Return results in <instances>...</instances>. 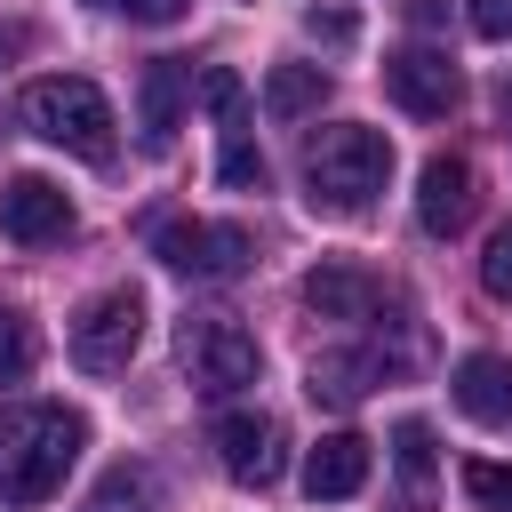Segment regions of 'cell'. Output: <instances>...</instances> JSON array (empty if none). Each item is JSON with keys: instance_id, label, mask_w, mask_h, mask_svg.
Instances as JSON below:
<instances>
[{"instance_id": "cb8c5ba5", "label": "cell", "mask_w": 512, "mask_h": 512, "mask_svg": "<svg viewBox=\"0 0 512 512\" xmlns=\"http://www.w3.org/2000/svg\"><path fill=\"white\" fill-rule=\"evenodd\" d=\"M112 8H128L136 24H176V16L192 8V0H112Z\"/></svg>"}, {"instance_id": "d4e9b609", "label": "cell", "mask_w": 512, "mask_h": 512, "mask_svg": "<svg viewBox=\"0 0 512 512\" xmlns=\"http://www.w3.org/2000/svg\"><path fill=\"white\" fill-rule=\"evenodd\" d=\"M312 32H320V40H336V48H344V40H352V16H344V8H312Z\"/></svg>"}, {"instance_id": "ffe728a7", "label": "cell", "mask_w": 512, "mask_h": 512, "mask_svg": "<svg viewBox=\"0 0 512 512\" xmlns=\"http://www.w3.org/2000/svg\"><path fill=\"white\" fill-rule=\"evenodd\" d=\"M464 488H472V504H488V512H512V464H488V456H472V464H464Z\"/></svg>"}, {"instance_id": "8fae6325", "label": "cell", "mask_w": 512, "mask_h": 512, "mask_svg": "<svg viewBox=\"0 0 512 512\" xmlns=\"http://www.w3.org/2000/svg\"><path fill=\"white\" fill-rule=\"evenodd\" d=\"M368 488V440L360 432H328L312 456H304V496L312 504H344Z\"/></svg>"}, {"instance_id": "9c48e42d", "label": "cell", "mask_w": 512, "mask_h": 512, "mask_svg": "<svg viewBox=\"0 0 512 512\" xmlns=\"http://www.w3.org/2000/svg\"><path fill=\"white\" fill-rule=\"evenodd\" d=\"M0 232L16 248H56L72 232V200L48 184V176H8L0 184Z\"/></svg>"}, {"instance_id": "4fadbf2b", "label": "cell", "mask_w": 512, "mask_h": 512, "mask_svg": "<svg viewBox=\"0 0 512 512\" xmlns=\"http://www.w3.org/2000/svg\"><path fill=\"white\" fill-rule=\"evenodd\" d=\"M136 128H144V152H168L176 128H184V64H144L136 80Z\"/></svg>"}, {"instance_id": "277c9868", "label": "cell", "mask_w": 512, "mask_h": 512, "mask_svg": "<svg viewBox=\"0 0 512 512\" xmlns=\"http://www.w3.org/2000/svg\"><path fill=\"white\" fill-rule=\"evenodd\" d=\"M144 240L168 272H192V280H240L256 256V240L240 224H208V216H152Z\"/></svg>"}, {"instance_id": "7c38bea8", "label": "cell", "mask_w": 512, "mask_h": 512, "mask_svg": "<svg viewBox=\"0 0 512 512\" xmlns=\"http://www.w3.org/2000/svg\"><path fill=\"white\" fill-rule=\"evenodd\" d=\"M456 408L488 432H512V360L504 352H472L456 368Z\"/></svg>"}, {"instance_id": "7a4b0ae2", "label": "cell", "mask_w": 512, "mask_h": 512, "mask_svg": "<svg viewBox=\"0 0 512 512\" xmlns=\"http://www.w3.org/2000/svg\"><path fill=\"white\" fill-rule=\"evenodd\" d=\"M384 176H392V144L376 128H352L344 120V128H320L304 144V200L320 216H360L384 192Z\"/></svg>"}, {"instance_id": "30bf717a", "label": "cell", "mask_w": 512, "mask_h": 512, "mask_svg": "<svg viewBox=\"0 0 512 512\" xmlns=\"http://www.w3.org/2000/svg\"><path fill=\"white\" fill-rule=\"evenodd\" d=\"M464 216H472V168L456 152H432L416 176V224L432 240H448V232H464Z\"/></svg>"}, {"instance_id": "2e32d148", "label": "cell", "mask_w": 512, "mask_h": 512, "mask_svg": "<svg viewBox=\"0 0 512 512\" xmlns=\"http://www.w3.org/2000/svg\"><path fill=\"white\" fill-rule=\"evenodd\" d=\"M392 464H400V512H424L432 504V472H440V456H432V424H400L392 432Z\"/></svg>"}, {"instance_id": "e0dca14e", "label": "cell", "mask_w": 512, "mask_h": 512, "mask_svg": "<svg viewBox=\"0 0 512 512\" xmlns=\"http://www.w3.org/2000/svg\"><path fill=\"white\" fill-rule=\"evenodd\" d=\"M320 96H328L320 64H272V80H264V112L272 120H304V112H320Z\"/></svg>"}, {"instance_id": "603a6c76", "label": "cell", "mask_w": 512, "mask_h": 512, "mask_svg": "<svg viewBox=\"0 0 512 512\" xmlns=\"http://www.w3.org/2000/svg\"><path fill=\"white\" fill-rule=\"evenodd\" d=\"M472 32L480 40H512V0H472Z\"/></svg>"}, {"instance_id": "6da1fadb", "label": "cell", "mask_w": 512, "mask_h": 512, "mask_svg": "<svg viewBox=\"0 0 512 512\" xmlns=\"http://www.w3.org/2000/svg\"><path fill=\"white\" fill-rule=\"evenodd\" d=\"M80 448H88V424L72 408L56 400L0 408V504H48L80 464Z\"/></svg>"}, {"instance_id": "3957f363", "label": "cell", "mask_w": 512, "mask_h": 512, "mask_svg": "<svg viewBox=\"0 0 512 512\" xmlns=\"http://www.w3.org/2000/svg\"><path fill=\"white\" fill-rule=\"evenodd\" d=\"M24 128L40 136V144H64V152H80V160H112V96L96 88V80H80V72H48V80H32L24 88Z\"/></svg>"}, {"instance_id": "484cf974", "label": "cell", "mask_w": 512, "mask_h": 512, "mask_svg": "<svg viewBox=\"0 0 512 512\" xmlns=\"http://www.w3.org/2000/svg\"><path fill=\"white\" fill-rule=\"evenodd\" d=\"M408 16H416V24H440V16H448V0H408Z\"/></svg>"}, {"instance_id": "5bb4252c", "label": "cell", "mask_w": 512, "mask_h": 512, "mask_svg": "<svg viewBox=\"0 0 512 512\" xmlns=\"http://www.w3.org/2000/svg\"><path fill=\"white\" fill-rule=\"evenodd\" d=\"M304 304H312L320 320H368V312L384 304V288H376L360 264H320V272H304Z\"/></svg>"}, {"instance_id": "7402d4cb", "label": "cell", "mask_w": 512, "mask_h": 512, "mask_svg": "<svg viewBox=\"0 0 512 512\" xmlns=\"http://www.w3.org/2000/svg\"><path fill=\"white\" fill-rule=\"evenodd\" d=\"M480 288H488L496 304H512V224H496V232H488V256H480Z\"/></svg>"}, {"instance_id": "9a60e30c", "label": "cell", "mask_w": 512, "mask_h": 512, "mask_svg": "<svg viewBox=\"0 0 512 512\" xmlns=\"http://www.w3.org/2000/svg\"><path fill=\"white\" fill-rule=\"evenodd\" d=\"M384 368H392V360H384L376 344H360V352H320V360H312V400L352 408L368 384H384Z\"/></svg>"}, {"instance_id": "44dd1931", "label": "cell", "mask_w": 512, "mask_h": 512, "mask_svg": "<svg viewBox=\"0 0 512 512\" xmlns=\"http://www.w3.org/2000/svg\"><path fill=\"white\" fill-rule=\"evenodd\" d=\"M32 360H40V344H32V320L0 312V384H16V376H24Z\"/></svg>"}, {"instance_id": "8992f818", "label": "cell", "mask_w": 512, "mask_h": 512, "mask_svg": "<svg viewBox=\"0 0 512 512\" xmlns=\"http://www.w3.org/2000/svg\"><path fill=\"white\" fill-rule=\"evenodd\" d=\"M136 344H144V296H136V288H104V296H88V304L72 312V360H80L88 376L128 368Z\"/></svg>"}, {"instance_id": "d6986e66", "label": "cell", "mask_w": 512, "mask_h": 512, "mask_svg": "<svg viewBox=\"0 0 512 512\" xmlns=\"http://www.w3.org/2000/svg\"><path fill=\"white\" fill-rule=\"evenodd\" d=\"M200 104H208L224 128H248V96H240V80H232L224 64H208V72H200Z\"/></svg>"}, {"instance_id": "ac0fdd59", "label": "cell", "mask_w": 512, "mask_h": 512, "mask_svg": "<svg viewBox=\"0 0 512 512\" xmlns=\"http://www.w3.org/2000/svg\"><path fill=\"white\" fill-rule=\"evenodd\" d=\"M216 176L232 192H264V152L248 144V128H224V152H216Z\"/></svg>"}, {"instance_id": "52a82bcc", "label": "cell", "mask_w": 512, "mask_h": 512, "mask_svg": "<svg viewBox=\"0 0 512 512\" xmlns=\"http://www.w3.org/2000/svg\"><path fill=\"white\" fill-rule=\"evenodd\" d=\"M384 88H392V104L416 112V120H448V112L464 104V80H456V64H448L440 48H400V56H384Z\"/></svg>"}, {"instance_id": "ba28073f", "label": "cell", "mask_w": 512, "mask_h": 512, "mask_svg": "<svg viewBox=\"0 0 512 512\" xmlns=\"http://www.w3.org/2000/svg\"><path fill=\"white\" fill-rule=\"evenodd\" d=\"M216 456H224V472H232L240 488H272L280 464H288L280 424H272L264 408H224V416H216Z\"/></svg>"}, {"instance_id": "5b68a950", "label": "cell", "mask_w": 512, "mask_h": 512, "mask_svg": "<svg viewBox=\"0 0 512 512\" xmlns=\"http://www.w3.org/2000/svg\"><path fill=\"white\" fill-rule=\"evenodd\" d=\"M176 360H184V376H192V392H200V400H232V392H240V384H256V368H264L256 336H248V328H232V320H184Z\"/></svg>"}]
</instances>
